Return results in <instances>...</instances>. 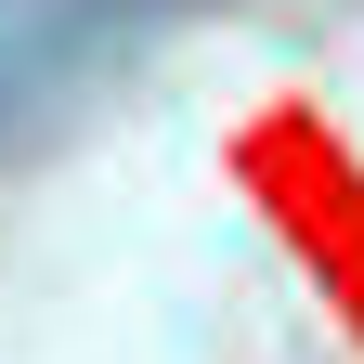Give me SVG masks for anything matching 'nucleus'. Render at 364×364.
I'll return each mask as SVG.
<instances>
[{"label":"nucleus","instance_id":"1","mask_svg":"<svg viewBox=\"0 0 364 364\" xmlns=\"http://www.w3.org/2000/svg\"><path fill=\"white\" fill-rule=\"evenodd\" d=\"M169 0H0V144L65 117L130 39H156Z\"/></svg>","mask_w":364,"mask_h":364}]
</instances>
